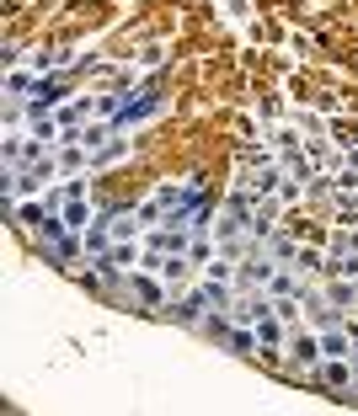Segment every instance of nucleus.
Masks as SVG:
<instances>
[{
	"label": "nucleus",
	"mask_w": 358,
	"mask_h": 416,
	"mask_svg": "<svg viewBox=\"0 0 358 416\" xmlns=\"http://www.w3.org/2000/svg\"><path fill=\"white\" fill-rule=\"evenodd\" d=\"M316 379L326 384V390H337V395H348V390L358 384V379H353V363H348V357H326V363L316 368Z\"/></svg>",
	"instance_id": "1"
},
{
	"label": "nucleus",
	"mask_w": 358,
	"mask_h": 416,
	"mask_svg": "<svg viewBox=\"0 0 358 416\" xmlns=\"http://www.w3.org/2000/svg\"><path fill=\"white\" fill-rule=\"evenodd\" d=\"M321 353H326V357H353V331H348L342 320L321 326Z\"/></svg>",
	"instance_id": "2"
},
{
	"label": "nucleus",
	"mask_w": 358,
	"mask_h": 416,
	"mask_svg": "<svg viewBox=\"0 0 358 416\" xmlns=\"http://www.w3.org/2000/svg\"><path fill=\"white\" fill-rule=\"evenodd\" d=\"M289 353H294V368H305V374H316V363L326 353H321V337H310V331H299L294 341H289Z\"/></svg>",
	"instance_id": "3"
},
{
	"label": "nucleus",
	"mask_w": 358,
	"mask_h": 416,
	"mask_svg": "<svg viewBox=\"0 0 358 416\" xmlns=\"http://www.w3.org/2000/svg\"><path fill=\"white\" fill-rule=\"evenodd\" d=\"M267 251H273V261H279V267H294V257H299L294 235H273V246H267Z\"/></svg>",
	"instance_id": "4"
},
{
	"label": "nucleus",
	"mask_w": 358,
	"mask_h": 416,
	"mask_svg": "<svg viewBox=\"0 0 358 416\" xmlns=\"http://www.w3.org/2000/svg\"><path fill=\"white\" fill-rule=\"evenodd\" d=\"M27 86H32V80H27V70H11V75H6V97H11V101L32 97V91H27Z\"/></svg>",
	"instance_id": "5"
},
{
	"label": "nucleus",
	"mask_w": 358,
	"mask_h": 416,
	"mask_svg": "<svg viewBox=\"0 0 358 416\" xmlns=\"http://www.w3.org/2000/svg\"><path fill=\"white\" fill-rule=\"evenodd\" d=\"M134 294H140L144 304H166V288H160V283H150V277H134Z\"/></svg>",
	"instance_id": "6"
},
{
	"label": "nucleus",
	"mask_w": 358,
	"mask_h": 416,
	"mask_svg": "<svg viewBox=\"0 0 358 416\" xmlns=\"http://www.w3.org/2000/svg\"><path fill=\"white\" fill-rule=\"evenodd\" d=\"M332 273L337 277H358V257H342L337 251V257H332Z\"/></svg>",
	"instance_id": "7"
},
{
	"label": "nucleus",
	"mask_w": 358,
	"mask_h": 416,
	"mask_svg": "<svg viewBox=\"0 0 358 416\" xmlns=\"http://www.w3.org/2000/svg\"><path fill=\"white\" fill-rule=\"evenodd\" d=\"M273 315H279V320H294V299H273Z\"/></svg>",
	"instance_id": "8"
},
{
	"label": "nucleus",
	"mask_w": 358,
	"mask_h": 416,
	"mask_svg": "<svg viewBox=\"0 0 358 416\" xmlns=\"http://www.w3.org/2000/svg\"><path fill=\"white\" fill-rule=\"evenodd\" d=\"M257 337H262V341H279L283 331H279V326H273V320H257Z\"/></svg>",
	"instance_id": "9"
},
{
	"label": "nucleus",
	"mask_w": 358,
	"mask_h": 416,
	"mask_svg": "<svg viewBox=\"0 0 358 416\" xmlns=\"http://www.w3.org/2000/svg\"><path fill=\"white\" fill-rule=\"evenodd\" d=\"M353 357H358V337H353Z\"/></svg>",
	"instance_id": "10"
}]
</instances>
